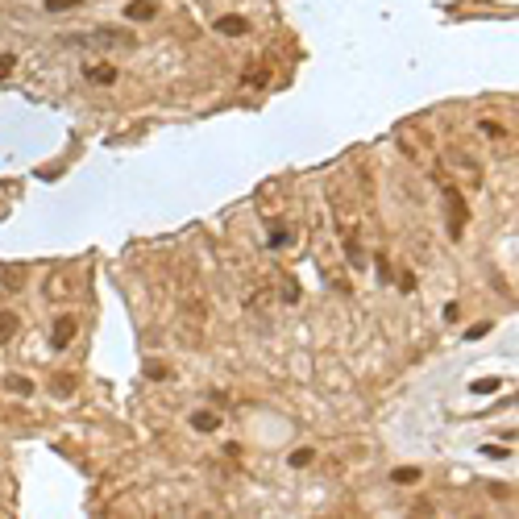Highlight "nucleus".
I'll use <instances>...</instances> for the list:
<instances>
[{"label": "nucleus", "instance_id": "f257e3e1", "mask_svg": "<svg viewBox=\"0 0 519 519\" xmlns=\"http://www.w3.org/2000/svg\"><path fill=\"white\" fill-rule=\"evenodd\" d=\"M216 29H220L225 37H241V33H245V17H237V12H225V17H216Z\"/></svg>", "mask_w": 519, "mask_h": 519}, {"label": "nucleus", "instance_id": "f03ea898", "mask_svg": "<svg viewBox=\"0 0 519 519\" xmlns=\"http://www.w3.org/2000/svg\"><path fill=\"white\" fill-rule=\"evenodd\" d=\"M445 195H449V204H453V237H461V229H466V204H461L457 187H445Z\"/></svg>", "mask_w": 519, "mask_h": 519}, {"label": "nucleus", "instance_id": "7ed1b4c3", "mask_svg": "<svg viewBox=\"0 0 519 519\" xmlns=\"http://www.w3.org/2000/svg\"><path fill=\"white\" fill-rule=\"evenodd\" d=\"M154 12H158V4H154V0H129V8H125V17H129V21H150Z\"/></svg>", "mask_w": 519, "mask_h": 519}, {"label": "nucleus", "instance_id": "20e7f679", "mask_svg": "<svg viewBox=\"0 0 519 519\" xmlns=\"http://www.w3.org/2000/svg\"><path fill=\"white\" fill-rule=\"evenodd\" d=\"M71 337H75V316H62V320L54 324V349H67Z\"/></svg>", "mask_w": 519, "mask_h": 519}, {"label": "nucleus", "instance_id": "39448f33", "mask_svg": "<svg viewBox=\"0 0 519 519\" xmlns=\"http://www.w3.org/2000/svg\"><path fill=\"white\" fill-rule=\"evenodd\" d=\"M191 428H195V432H216V428H220V416H212V412H195V416H191Z\"/></svg>", "mask_w": 519, "mask_h": 519}, {"label": "nucleus", "instance_id": "423d86ee", "mask_svg": "<svg viewBox=\"0 0 519 519\" xmlns=\"http://www.w3.org/2000/svg\"><path fill=\"white\" fill-rule=\"evenodd\" d=\"M12 333H17V316H12V312H0V345H8Z\"/></svg>", "mask_w": 519, "mask_h": 519}, {"label": "nucleus", "instance_id": "0eeeda50", "mask_svg": "<svg viewBox=\"0 0 519 519\" xmlns=\"http://www.w3.org/2000/svg\"><path fill=\"white\" fill-rule=\"evenodd\" d=\"M4 387H8V395H21V399H25V395H33V382H29V378H8Z\"/></svg>", "mask_w": 519, "mask_h": 519}, {"label": "nucleus", "instance_id": "6e6552de", "mask_svg": "<svg viewBox=\"0 0 519 519\" xmlns=\"http://www.w3.org/2000/svg\"><path fill=\"white\" fill-rule=\"evenodd\" d=\"M50 391H54V395H71V391H75V378H71V374H58V378L50 382Z\"/></svg>", "mask_w": 519, "mask_h": 519}, {"label": "nucleus", "instance_id": "1a4fd4ad", "mask_svg": "<svg viewBox=\"0 0 519 519\" xmlns=\"http://www.w3.org/2000/svg\"><path fill=\"white\" fill-rule=\"evenodd\" d=\"M395 482H399V486H407V482H420V470H416V466H403V470H395Z\"/></svg>", "mask_w": 519, "mask_h": 519}, {"label": "nucleus", "instance_id": "9d476101", "mask_svg": "<svg viewBox=\"0 0 519 519\" xmlns=\"http://www.w3.org/2000/svg\"><path fill=\"white\" fill-rule=\"evenodd\" d=\"M112 79H116L112 67H91V83H112Z\"/></svg>", "mask_w": 519, "mask_h": 519}, {"label": "nucleus", "instance_id": "9b49d317", "mask_svg": "<svg viewBox=\"0 0 519 519\" xmlns=\"http://www.w3.org/2000/svg\"><path fill=\"white\" fill-rule=\"evenodd\" d=\"M491 391H499V378H482V382H474V395H491Z\"/></svg>", "mask_w": 519, "mask_h": 519}, {"label": "nucleus", "instance_id": "f8f14e48", "mask_svg": "<svg viewBox=\"0 0 519 519\" xmlns=\"http://www.w3.org/2000/svg\"><path fill=\"white\" fill-rule=\"evenodd\" d=\"M308 461H312V453H308V449H295V453H291V466H295V470H304Z\"/></svg>", "mask_w": 519, "mask_h": 519}, {"label": "nucleus", "instance_id": "ddd939ff", "mask_svg": "<svg viewBox=\"0 0 519 519\" xmlns=\"http://www.w3.org/2000/svg\"><path fill=\"white\" fill-rule=\"evenodd\" d=\"M50 12H62V8H79V0H46Z\"/></svg>", "mask_w": 519, "mask_h": 519}, {"label": "nucleus", "instance_id": "4468645a", "mask_svg": "<svg viewBox=\"0 0 519 519\" xmlns=\"http://www.w3.org/2000/svg\"><path fill=\"white\" fill-rule=\"evenodd\" d=\"M12 75V54H0V83Z\"/></svg>", "mask_w": 519, "mask_h": 519}, {"label": "nucleus", "instance_id": "2eb2a0df", "mask_svg": "<svg viewBox=\"0 0 519 519\" xmlns=\"http://www.w3.org/2000/svg\"><path fill=\"white\" fill-rule=\"evenodd\" d=\"M146 374H150V378H166V366H162V362H150Z\"/></svg>", "mask_w": 519, "mask_h": 519}, {"label": "nucleus", "instance_id": "dca6fc26", "mask_svg": "<svg viewBox=\"0 0 519 519\" xmlns=\"http://www.w3.org/2000/svg\"><path fill=\"white\" fill-rule=\"evenodd\" d=\"M486 333H491V324H474V328H470L466 337H470V341H478V337H486Z\"/></svg>", "mask_w": 519, "mask_h": 519}]
</instances>
